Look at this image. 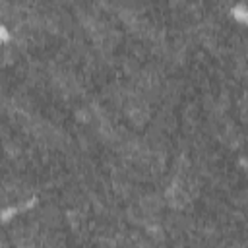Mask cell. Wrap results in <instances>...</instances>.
I'll list each match as a JSON object with an SVG mask.
<instances>
[{"instance_id": "6da1fadb", "label": "cell", "mask_w": 248, "mask_h": 248, "mask_svg": "<svg viewBox=\"0 0 248 248\" xmlns=\"http://www.w3.org/2000/svg\"><path fill=\"white\" fill-rule=\"evenodd\" d=\"M4 39H8V31L4 25H0V41H4Z\"/></svg>"}]
</instances>
